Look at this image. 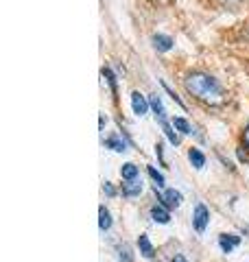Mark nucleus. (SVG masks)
I'll return each mask as SVG.
<instances>
[{"instance_id": "1", "label": "nucleus", "mask_w": 249, "mask_h": 262, "mask_svg": "<svg viewBox=\"0 0 249 262\" xmlns=\"http://www.w3.org/2000/svg\"><path fill=\"white\" fill-rule=\"evenodd\" d=\"M184 85L188 90V94H193L197 101H201L205 105H221L225 94H223L221 83L210 75L203 72H193L184 79Z\"/></svg>"}, {"instance_id": "2", "label": "nucleus", "mask_w": 249, "mask_h": 262, "mask_svg": "<svg viewBox=\"0 0 249 262\" xmlns=\"http://www.w3.org/2000/svg\"><path fill=\"white\" fill-rule=\"evenodd\" d=\"M208 221H210V210H208L203 203H199V206L195 208V212H193V225H195V229L199 234L205 232Z\"/></svg>"}, {"instance_id": "3", "label": "nucleus", "mask_w": 249, "mask_h": 262, "mask_svg": "<svg viewBox=\"0 0 249 262\" xmlns=\"http://www.w3.org/2000/svg\"><path fill=\"white\" fill-rule=\"evenodd\" d=\"M157 199L162 201V206L166 210H173V208H179L181 206V201H184V196H181L179 190H173V188H169V190H164Z\"/></svg>"}, {"instance_id": "4", "label": "nucleus", "mask_w": 249, "mask_h": 262, "mask_svg": "<svg viewBox=\"0 0 249 262\" xmlns=\"http://www.w3.org/2000/svg\"><path fill=\"white\" fill-rule=\"evenodd\" d=\"M149 107H151V105H149V101L142 94H140V92H131V110H134L136 116H144V114L149 112Z\"/></svg>"}, {"instance_id": "5", "label": "nucleus", "mask_w": 249, "mask_h": 262, "mask_svg": "<svg viewBox=\"0 0 249 262\" xmlns=\"http://www.w3.org/2000/svg\"><path fill=\"white\" fill-rule=\"evenodd\" d=\"M238 245H240V236H236V234H221L219 236V247L223 253H230L234 247H238Z\"/></svg>"}, {"instance_id": "6", "label": "nucleus", "mask_w": 249, "mask_h": 262, "mask_svg": "<svg viewBox=\"0 0 249 262\" xmlns=\"http://www.w3.org/2000/svg\"><path fill=\"white\" fill-rule=\"evenodd\" d=\"M151 42H153V48H155L157 53H169L171 48H173V44H175V42H173V37L162 35V33H157V35H153Z\"/></svg>"}, {"instance_id": "7", "label": "nucleus", "mask_w": 249, "mask_h": 262, "mask_svg": "<svg viewBox=\"0 0 249 262\" xmlns=\"http://www.w3.org/2000/svg\"><path fill=\"white\" fill-rule=\"evenodd\" d=\"M149 105H151V110L155 112L157 122H164V120H166V110H164L162 98L157 96V94H151V96H149Z\"/></svg>"}, {"instance_id": "8", "label": "nucleus", "mask_w": 249, "mask_h": 262, "mask_svg": "<svg viewBox=\"0 0 249 262\" xmlns=\"http://www.w3.org/2000/svg\"><path fill=\"white\" fill-rule=\"evenodd\" d=\"M103 144H105V149H112V151H116V153H125V151H127V144H125V140H122L118 134L105 138Z\"/></svg>"}, {"instance_id": "9", "label": "nucleus", "mask_w": 249, "mask_h": 262, "mask_svg": "<svg viewBox=\"0 0 249 262\" xmlns=\"http://www.w3.org/2000/svg\"><path fill=\"white\" fill-rule=\"evenodd\" d=\"M151 219L155 221V223L166 225V223L171 221V212L166 210V208L162 206V203H160V206H153V208H151Z\"/></svg>"}, {"instance_id": "10", "label": "nucleus", "mask_w": 249, "mask_h": 262, "mask_svg": "<svg viewBox=\"0 0 249 262\" xmlns=\"http://www.w3.org/2000/svg\"><path fill=\"white\" fill-rule=\"evenodd\" d=\"M138 249H140V253H142L144 258H149L151 260L153 258V245H151V241H149V236L147 234H140L138 236Z\"/></svg>"}, {"instance_id": "11", "label": "nucleus", "mask_w": 249, "mask_h": 262, "mask_svg": "<svg viewBox=\"0 0 249 262\" xmlns=\"http://www.w3.org/2000/svg\"><path fill=\"white\" fill-rule=\"evenodd\" d=\"M140 192H142V182H140V179H131V182L122 184V194L125 196H138Z\"/></svg>"}, {"instance_id": "12", "label": "nucleus", "mask_w": 249, "mask_h": 262, "mask_svg": "<svg viewBox=\"0 0 249 262\" xmlns=\"http://www.w3.org/2000/svg\"><path fill=\"white\" fill-rule=\"evenodd\" d=\"M138 166L136 164H131V162H127V164H122L120 166V177L125 179V182H131V179H138Z\"/></svg>"}, {"instance_id": "13", "label": "nucleus", "mask_w": 249, "mask_h": 262, "mask_svg": "<svg viewBox=\"0 0 249 262\" xmlns=\"http://www.w3.org/2000/svg\"><path fill=\"white\" fill-rule=\"evenodd\" d=\"M98 227H101V232H107L112 227V214L105 206L98 208Z\"/></svg>"}, {"instance_id": "14", "label": "nucleus", "mask_w": 249, "mask_h": 262, "mask_svg": "<svg viewBox=\"0 0 249 262\" xmlns=\"http://www.w3.org/2000/svg\"><path fill=\"white\" fill-rule=\"evenodd\" d=\"M188 160H190V164H193L197 170H201L205 166V155L199 151V149H190L188 151Z\"/></svg>"}, {"instance_id": "15", "label": "nucleus", "mask_w": 249, "mask_h": 262, "mask_svg": "<svg viewBox=\"0 0 249 262\" xmlns=\"http://www.w3.org/2000/svg\"><path fill=\"white\" fill-rule=\"evenodd\" d=\"M101 75L105 77V81H107V83H110V88H112L114 101H118V88H116V75L112 72V68H103V70H101Z\"/></svg>"}, {"instance_id": "16", "label": "nucleus", "mask_w": 249, "mask_h": 262, "mask_svg": "<svg viewBox=\"0 0 249 262\" xmlns=\"http://www.w3.org/2000/svg\"><path fill=\"white\" fill-rule=\"evenodd\" d=\"M162 125V131L166 134V138H169V142L173 144V146H177L179 144V136L173 131V125H169V120H164V122H160Z\"/></svg>"}, {"instance_id": "17", "label": "nucleus", "mask_w": 249, "mask_h": 262, "mask_svg": "<svg viewBox=\"0 0 249 262\" xmlns=\"http://www.w3.org/2000/svg\"><path fill=\"white\" fill-rule=\"evenodd\" d=\"M173 127L181 134H193V127H190V122L186 118H173Z\"/></svg>"}, {"instance_id": "18", "label": "nucleus", "mask_w": 249, "mask_h": 262, "mask_svg": "<svg viewBox=\"0 0 249 262\" xmlns=\"http://www.w3.org/2000/svg\"><path fill=\"white\" fill-rule=\"evenodd\" d=\"M147 173H149V177H151L153 182H155V188H162V186H164V175L160 173V170H155L153 166H149Z\"/></svg>"}, {"instance_id": "19", "label": "nucleus", "mask_w": 249, "mask_h": 262, "mask_svg": "<svg viewBox=\"0 0 249 262\" xmlns=\"http://www.w3.org/2000/svg\"><path fill=\"white\" fill-rule=\"evenodd\" d=\"M162 88L166 90V92H169V96H171V98H173V101H175V103L179 105V107H181V110H186V105H184V101H181V98H179V96H177L175 92H173V90H171L169 85H166V83H164V81H162Z\"/></svg>"}, {"instance_id": "20", "label": "nucleus", "mask_w": 249, "mask_h": 262, "mask_svg": "<svg viewBox=\"0 0 249 262\" xmlns=\"http://www.w3.org/2000/svg\"><path fill=\"white\" fill-rule=\"evenodd\" d=\"M155 155H157V158H160L162 166H164V149H162V142H157V144H155Z\"/></svg>"}, {"instance_id": "21", "label": "nucleus", "mask_w": 249, "mask_h": 262, "mask_svg": "<svg viewBox=\"0 0 249 262\" xmlns=\"http://www.w3.org/2000/svg\"><path fill=\"white\" fill-rule=\"evenodd\" d=\"M103 190H105V194H107V196H114V194H116L114 186H112L110 182H105V184H103Z\"/></svg>"}, {"instance_id": "22", "label": "nucleus", "mask_w": 249, "mask_h": 262, "mask_svg": "<svg viewBox=\"0 0 249 262\" xmlns=\"http://www.w3.org/2000/svg\"><path fill=\"white\" fill-rule=\"evenodd\" d=\"M120 260H125V262H131V256H129V247H122V249H120Z\"/></svg>"}, {"instance_id": "23", "label": "nucleus", "mask_w": 249, "mask_h": 262, "mask_svg": "<svg viewBox=\"0 0 249 262\" xmlns=\"http://www.w3.org/2000/svg\"><path fill=\"white\" fill-rule=\"evenodd\" d=\"M236 155H238V160H240V162H249V155L243 151V146H240V149H236Z\"/></svg>"}, {"instance_id": "24", "label": "nucleus", "mask_w": 249, "mask_h": 262, "mask_svg": "<svg viewBox=\"0 0 249 262\" xmlns=\"http://www.w3.org/2000/svg\"><path fill=\"white\" fill-rule=\"evenodd\" d=\"M221 3L225 5V7H236V5L240 3V0H221Z\"/></svg>"}, {"instance_id": "25", "label": "nucleus", "mask_w": 249, "mask_h": 262, "mask_svg": "<svg viewBox=\"0 0 249 262\" xmlns=\"http://www.w3.org/2000/svg\"><path fill=\"white\" fill-rule=\"evenodd\" d=\"M171 262H188V260H186L184 256H181V253H177V256H175V258H173Z\"/></svg>"}, {"instance_id": "26", "label": "nucleus", "mask_w": 249, "mask_h": 262, "mask_svg": "<svg viewBox=\"0 0 249 262\" xmlns=\"http://www.w3.org/2000/svg\"><path fill=\"white\" fill-rule=\"evenodd\" d=\"M245 142H247V146H249V122H247V127H245Z\"/></svg>"}]
</instances>
